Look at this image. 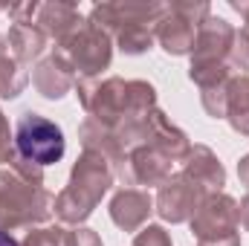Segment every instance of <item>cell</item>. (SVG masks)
I'll use <instances>...</instances> for the list:
<instances>
[{
  "mask_svg": "<svg viewBox=\"0 0 249 246\" xmlns=\"http://www.w3.org/2000/svg\"><path fill=\"white\" fill-rule=\"evenodd\" d=\"M168 12V3H99L90 9L87 23L107 32L124 55H145L157 41V23Z\"/></svg>",
  "mask_w": 249,
  "mask_h": 246,
  "instance_id": "6da1fadb",
  "label": "cell"
},
{
  "mask_svg": "<svg viewBox=\"0 0 249 246\" xmlns=\"http://www.w3.org/2000/svg\"><path fill=\"white\" fill-rule=\"evenodd\" d=\"M113 180H116L113 165L102 154L81 151L78 159L72 162L70 183L55 194V217L64 226H84V220L110 191Z\"/></svg>",
  "mask_w": 249,
  "mask_h": 246,
  "instance_id": "7a4b0ae2",
  "label": "cell"
},
{
  "mask_svg": "<svg viewBox=\"0 0 249 246\" xmlns=\"http://www.w3.org/2000/svg\"><path fill=\"white\" fill-rule=\"evenodd\" d=\"M55 214V197L23 177H18L12 168H0V229L18 232L50 223Z\"/></svg>",
  "mask_w": 249,
  "mask_h": 246,
  "instance_id": "3957f363",
  "label": "cell"
},
{
  "mask_svg": "<svg viewBox=\"0 0 249 246\" xmlns=\"http://www.w3.org/2000/svg\"><path fill=\"white\" fill-rule=\"evenodd\" d=\"M209 15H212V6L206 0H171L168 12L157 23V44L174 58L191 55L197 29Z\"/></svg>",
  "mask_w": 249,
  "mask_h": 246,
  "instance_id": "277c9868",
  "label": "cell"
},
{
  "mask_svg": "<svg viewBox=\"0 0 249 246\" xmlns=\"http://www.w3.org/2000/svg\"><path fill=\"white\" fill-rule=\"evenodd\" d=\"M15 151H18V157L47 168L64 157L67 139H64V130L53 119L26 110L15 124Z\"/></svg>",
  "mask_w": 249,
  "mask_h": 246,
  "instance_id": "5b68a950",
  "label": "cell"
},
{
  "mask_svg": "<svg viewBox=\"0 0 249 246\" xmlns=\"http://www.w3.org/2000/svg\"><path fill=\"white\" fill-rule=\"evenodd\" d=\"M75 96L87 110V119L105 127H116L127 119V81L119 75L110 78H75Z\"/></svg>",
  "mask_w": 249,
  "mask_h": 246,
  "instance_id": "8992f818",
  "label": "cell"
},
{
  "mask_svg": "<svg viewBox=\"0 0 249 246\" xmlns=\"http://www.w3.org/2000/svg\"><path fill=\"white\" fill-rule=\"evenodd\" d=\"M58 53L72 64V70L81 78H96L113 61V38L99 26L84 23L78 32H72L67 41L58 44Z\"/></svg>",
  "mask_w": 249,
  "mask_h": 246,
  "instance_id": "52a82bcc",
  "label": "cell"
},
{
  "mask_svg": "<svg viewBox=\"0 0 249 246\" xmlns=\"http://www.w3.org/2000/svg\"><path fill=\"white\" fill-rule=\"evenodd\" d=\"M191 235L197 241L203 238H217V235H232L241 229V203L235 197H229L226 191L217 194H206L194 211V217L188 220Z\"/></svg>",
  "mask_w": 249,
  "mask_h": 246,
  "instance_id": "ba28073f",
  "label": "cell"
},
{
  "mask_svg": "<svg viewBox=\"0 0 249 246\" xmlns=\"http://www.w3.org/2000/svg\"><path fill=\"white\" fill-rule=\"evenodd\" d=\"M235 35H238V29L229 20L217 18V15H209L200 23V29H197V41H194V50H191V67L188 70L229 64V53H232Z\"/></svg>",
  "mask_w": 249,
  "mask_h": 246,
  "instance_id": "9c48e42d",
  "label": "cell"
},
{
  "mask_svg": "<svg viewBox=\"0 0 249 246\" xmlns=\"http://www.w3.org/2000/svg\"><path fill=\"white\" fill-rule=\"evenodd\" d=\"M203 200V191L183 174H171L165 183L160 185L157 200H154V211L165 220V223H188L197 211Z\"/></svg>",
  "mask_w": 249,
  "mask_h": 246,
  "instance_id": "30bf717a",
  "label": "cell"
},
{
  "mask_svg": "<svg viewBox=\"0 0 249 246\" xmlns=\"http://www.w3.org/2000/svg\"><path fill=\"white\" fill-rule=\"evenodd\" d=\"M171 174H174V162H171L162 151H157V148H151V145L133 148V151L127 154L124 165L116 171V177H119L124 185H130V188H133V185H148V188L157 185V188H160Z\"/></svg>",
  "mask_w": 249,
  "mask_h": 246,
  "instance_id": "8fae6325",
  "label": "cell"
},
{
  "mask_svg": "<svg viewBox=\"0 0 249 246\" xmlns=\"http://www.w3.org/2000/svg\"><path fill=\"white\" fill-rule=\"evenodd\" d=\"M29 81H32V87H35L44 99L58 102V99H64V96L75 87V70H72V64L55 50L53 55L41 58V61L32 67Z\"/></svg>",
  "mask_w": 249,
  "mask_h": 246,
  "instance_id": "7c38bea8",
  "label": "cell"
},
{
  "mask_svg": "<svg viewBox=\"0 0 249 246\" xmlns=\"http://www.w3.org/2000/svg\"><path fill=\"white\" fill-rule=\"evenodd\" d=\"M180 174L197 185L203 191V197L206 194H217L226 185V168H223V162L217 159V154L209 145H191L188 157L183 159V171Z\"/></svg>",
  "mask_w": 249,
  "mask_h": 246,
  "instance_id": "4fadbf2b",
  "label": "cell"
},
{
  "mask_svg": "<svg viewBox=\"0 0 249 246\" xmlns=\"http://www.w3.org/2000/svg\"><path fill=\"white\" fill-rule=\"evenodd\" d=\"M154 214V197L142 188H119L110 200V220L122 232H139Z\"/></svg>",
  "mask_w": 249,
  "mask_h": 246,
  "instance_id": "5bb4252c",
  "label": "cell"
},
{
  "mask_svg": "<svg viewBox=\"0 0 249 246\" xmlns=\"http://www.w3.org/2000/svg\"><path fill=\"white\" fill-rule=\"evenodd\" d=\"M84 23H87V20L81 18L78 6H75V3H61V0H55V3H41L38 18H35V26H38L47 38H53L55 47H58L61 41H67L72 32H78Z\"/></svg>",
  "mask_w": 249,
  "mask_h": 246,
  "instance_id": "9a60e30c",
  "label": "cell"
},
{
  "mask_svg": "<svg viewBox=\"0 0 249 246\" xmlns=\"http://www.w3.org/2000/svg\"><path fill=\"white\" fill-rule=\"evenodd\" d=\"M148 145L157 148V151H162L171 162H183L188 157V151H191L188 136L177 124H171V119L160 107H154L148 113Z\"/></svg>",
  "mask_w": 249,
  "mask_h": 246,
  "instance_id": "2e32d148",
  "label": "cell"
},
{
  "mask_svg": "<svg viewBox=\"0 0 249 246\" xmlns=\"http://www.w3.org/2000/svg\"><path fill=\"white\" fill-rule=\"evenodd\" d=\"M78 139H81L84 151H96V154H102V157L113 165V174L122 168L124 159H127V154H124L122 145H119L116 130L99 124L96 119H84V122L78 124Z\"/></svg>",
  "mask_w": 249,
  "mask_h": 246,
  "instance_id": "e0dca14e",
  "label": "cell"
},
{
  "mask_svg": "<svg viewBox=\"0 0 249 246\" xmlns=\"http://www.w3.org/2000/svg\"><path fill=\"white\" fill-rule=\"evenodd\" d=\"M47 35L35 26V23H15L6 35V47H9V55L15 58L18 64H32V61H41L44 50H47Z\"/></svg>",
  "mask_w": 249,
  "mask_h": 246,
  "instance_id": "ac0fdd59",
  "label": "cell"
},
{
  "mask_svg": "<svg viewBox=\"0 0 249 246\" xmlns=\"http://www.w3.org/2000/svg\"><path fill=\"white\" fill-rule=\"evenodd\" d=\"M226 122L235 133L249 136V75H232L226 84Z\"/></svg>",
  "mask_w": 249,
  "mask_h": 246,
  "instance_id": "d6986e66",
  "label": "cell"
},
{
  "mask_svg": "<svg viewBox=\"0 0 249 246\" xmlns=\"http://www.w3.org/2000/svg\"><path fill=\"white\" fill-rule=\"evenodd\" d=\"M26 84H29L26 67L18 64L12 55H3L0 58V99H18Z\"/></svg>",
  "mask_w": 249,
  "mask_h": 246,
  "instance_id": "ffe728a7",
  "label": "cell"
},
{
  "mask_svg": "<svg viewBox=\"0 0 249 246\" xmlns=\"http://www.w3.org/2000/svg\"><path fill=\"white\" fill-rule=\"evenodd\" d=\"M229 84V81H226ZM226 84L223 87H212V90H200V102L203 110L212 119H226Z\"/></svg>",
  "mask_w": 249,
  "mask_h": 246,
  "instance_id": "44dd1931",
  "label": "cell"
},
{
  "mask_svg": "<svg viewBox=\"0 0 249 246\" xmlns=\"http://www.w3.org/2000/svg\"><path fill=\"white\" fill-rule=\"evenodd\" d=\"M64 226H44V229H32L20 246H64Z\"/></svg>",
  "mask_w": 249,
  "mask_h": 246,
  "instance_id": "7402d4cb",
  "label": "cell"
},
{
  "mask_svg": "<svg viewBox=\"0 0 249 246\" xmlns=\"http://www.w3.org/2000/svg\"><path fill=\"white\" fill-rule=\"evenodd\" d=\"M130 246H174V241H171V235L165 232V226L148 223V226H142V229L133 235V244Z\"/></svg>",
  "mask_w": 249,
  "mask_h": 246,
  "instance_id": "603a6c76",
  "label": "cell"
},
{
  "mask_svg": "<svg viewBox=\"0 0 249 246\" xmlns=\"http://www.w3.org/2000/svg\"><path fill=\"white\" fill-rule=\"evenodd\" d=\"M64 246H102V238L90 226H72L64 232Z\"/></svg>",
  "mask_w": 249,
  "mask_h": 246,
  "instance_id": "cb8c5ba5",
  "label": "cell"
},
{
  "mask_svg": "<svg viewBox=\"0 0 249 246\" xmlns=\"http://www.w3.org/2000/svg\"><path fill=\"white\" fill-rule=\"evenodd\" d=\"M15 157H18V151H15V136H12V130H9L6 113L0 110V162H3V165H12Z\"/></svg>",
  "mask_w": 249,
  "mask_h": 246,
  "instance_id": "d4e9b609",
  "label": "cell"
},
{
  "mask_svg": "<svg viewBox=\"0 0 249 246\" xmlns=\"http://www.w3.org/2000/svg\"><path fill=\"white\" fill-rule=\"evenodd\" d=\"M9 168H12V171H15L18 177L29 180V183L44 185V168H41V165H35V162H29V159H23V157H15Z\"/></svg>",
  "mask_w": 249,
  "mask_h": 246,
  "instance_id": "484cf974",
  "label": "cell"
},
{
  "mask_svg": "<svg viewBox=\"0 0 249 246\" xmlns=\"http://www.w3.org/2000/svg\"><path fill=\"white\" fill-rule=\"evenodd\" d=\"M38 9H41V3H35V0H26V3H12L9 6V18H12V23H35V18H38Z\"/></svg>",
  "mask_w": 249,
  "mask_h": 246,
  "instance_id": "4316f807",
  "label": "cell"
},
{
  "mask_svg": "<svg viewBox=\"0 0 249 246\" xmlns=\"http://www.w3.org/2000/svg\"><path fill=\"white\" fill-rule=\"evenodd\" d=\"M197 246H241V235H238V232H232V235L203 238V241H197Z\"/></svg>",
  "mask_w": 249,
  "mask_h": 246,
  "instance_id": "83f0119b",
  "label": "cell"
},
{
  "mask_svg": "<svg viewBox=\"0 0 249 246\" xmlns=\"http://www.w3.org/2000/svg\"><path fill=\"white\" fill-rule=\"evenodd\" d=\"M238 177H241V185H247L249 191V154L241 157V162H238Z\"/></svg>",
  "mask_w": 249,
  "mask_h": 246,
  "instance_id": "f1b7e54d",
  "label": "cell"
},
{
  "mask_svg": "<svg viewBox=\"0 0 249 246\" xmlns=\"http://www.w3.org/2000/svg\"><path fill=\"white\" fill-rule=\"evenodd\" d=\"M241 226L249 232V191H247V197L241 200Z\"/></svg>",
  "mask_w": 249,
  "mask_h": 246,
  "instance_id": "f546056e",
  "label": "cell"
},
{
  "mask_svg": "<svg viewBox=\"0 0 249 246\" xmlns=\"http://www.w3.org/2000/svg\"><path fill=\"white\" fill-rule=\"evenodd\" d=\"M0 246H20V244H18L9 232H3V229H0Z\"/></svg>",
  "mask_w": 249,
  "mask_h": 246,
  "instance_id": "4dcf8cb0",
  "label": "cell"
},
{
  "mask_svg": "<svg viewBox=\"0 0 249 246\" xmlns=\"http://www.w3.org/2000/svg\"><path fill=\"white\" fill-rule=\"evenodd\" d=\"M3 55H9V47H6V38L0 35V58H3Z\"/></svg>",
  "mask_w": 249,
  "mask_h": 246,
  "instance_id": "1f68e13d",
  "label": "cell"
}]
</instances>
